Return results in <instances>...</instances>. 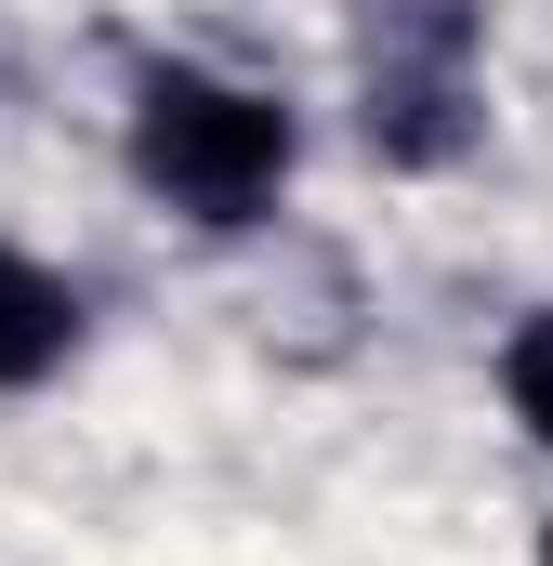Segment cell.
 Returning a JSON list of instances; mask_svg holds the SVG:
<instances>
[{
    "instance_id": "5",
    "label": "cell",
    "mask_w": 553,
    "mask_h": 566,
    "mask_svg": "<svg viewBox=\"0 0 553 566\" xmlns=\"http://www.w3.org/2000/svg\"><path fill=\"white\" fill-rule=\"evenodd\" d=\"M541 566H553V527H541Z\"/></svg>"
},
{
    "instance_id": "4",
    "label": "cell",
    "mask_w": 553,
    "mask_h": 566,
    "mask_svg": "<svg viewBox=\"0 0 553 566\" xmlns=\"http://www.w3.org/2000/svg\"><path fill=\"white\" fill-rule=\"evenodd\" d=\"M501 396H514V422L553 448V316H528V329L501 343Z\"/></svg>"
},
{
    "instance_id": "1",
    "label": "cell",
    "mask_w": 553,
    "mask_h": 566,
    "mask_svg": "<svg viewBox=\"0 0 553 566\" xmlns=\"http://www.w3.org/2000/svg\"><path fill=\"white\" fill-rule=\"evenodd\" d=\"M290 106L251 93V80H211V66H145L133 80V185L145 198H171L185 224H251L276 211V185H290Z\"/></svg>"
},
{
    "instance_id": "2",
    "label": "cell",
    "mask_w": 553,
    "mask_h": 566,
    "mask_svg": "<svg viewBox=\"0 0 553 566\" xmlns=\"http://www.w3.org/2000/svg\"><path fill=\"white\" fill-rule=\"evenodd\" d=\"M356 66H369V145L383 158L435 171L474 145V13L461 0H369Z\"/></svg>"
},
{
    "instance_id": "3",
    "label": "cell",
    "mask_w": 553,
    "mask_h": 566,
    "mask_svg": "<svg viewBox=\"0 0 553 566\" xmlns=\"http://www.w3.org/2000/svg\"><path fill=\"white\" fill-rule=\"evenodd\" d=\"M66 343H80V290L0 238V396L53 382V369H66Z\"/></svg>"
}]
</instances>
